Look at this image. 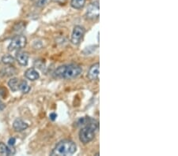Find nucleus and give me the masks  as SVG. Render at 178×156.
<instances>
[{
    "label": "nucleus",
    "instance_id": "obj_1",
    "mask_svg": "<svg viewBox=\"0 0 178 156\" xmlns=\"http://www.w3.org/2000/svg\"><path fill=\"white\" fill-rule=\"evenodd\" d=\"M82 72V67L78 65L71 64L67 66H61L55 71V77L62 79H72L80 75Z\"/></svg>",
    "mask_w": 178,
    "mask_h": 156
},
{
    "label": "nucleus",
    "instance_id": "obj_2",
    "mask_svg": "<svg viewBox=\"0 0 178 156\" xmlns=\"http://www.w3.org/2000/svg\"><path fill=\"white\" fill-rule=\"evenodd\" d=\"M76 150L77 146L75 143L69 139H63L55 145L51 152V155H71L75 153Z\"/></svg>",
    "mask_w": 178,
    "mask_h": 156
},
{
    "label": "nucleus",
    "instance_id": "obj_3",
    "mask_svg": "<svg viewBox=\"0 0 178 156\" xmlns=\"http://www.w3.org/2000/svg\"><path fill=\"white\" fill-rule=\"evenodd\" d=\"M98 128V122L93 120L89 125H85L79 132V139L84 144L92 141L95 137V130Z\"/></svg>",
    "mask_w": 178,
    "mask_h": 156
},
{
    "label": "nucleus",
    "instance_id": "obj_4",
    "mask_svg": "<svg viewBox=\"0 0 178 156\" xmlns=\"http://www.w3.org/2000/svg\"><path fill=\"white\" fill-rule=\"evenodd\" d=\"M27 43V39L25 35H18L12 39L8 46V51H14L16 50H20L26 47Z\"/></svg>",
    "mask_w": 178,
    "mask_h": 156
},
{
    "label": "nucleus",
    "instance_id": "obj_5",
    "mask_svg": "<svg viewBox=\"0 0 178 156\" xmlns=\"http://www.w3.org/2000/svg\"><path fill=\"white\" fill-rule=\"evenodd\" d=\"M85 16L90 20H96L100 16V5L98 1L93 2L89 5Z\"/></svg>",
    "mask_w": 178,
    "mask_h": 156
},
{
    "label": "nucleus",
    "instance_id": "obj_6",
    "mask_svg": "<svg viewBox=\"0 0 178 156\" xmlns=\"http://www.w3.org/2000/svg\"><path fill=\"white\" fill-rule=\"evenodd\" d=\"M85 28L80 25H76L73 29L71 35V42L73 44L78 45L82 40L83 36L85 35Z\"/></svg>",
    "mask_w": 178,
    "mask_h": 156
},
{
    "label": "nucleus",
    "instance_id": "obj_7",
    "mask_svg": "<svg viewBox=\"0 0 178 156\" xmlns=\"http://www.w3.org/2000/svg\"><path fill=\"white\" fill-rule=\"evenodd\" d=\"M99 70H100V64L97 63L93 64L90 68L88 71L87 77L88 78L91 80H96L99 79Z\"/></svg>",
    "mask_w": 178,
    "mask_h": 156
},
{
    "label": "nucleus",
    "instance_id": "obj_8",
    "mask_svg": "<svg viewBox=\"0 0 178 156\" xmlns=\"http://www.w3.org/2000/svg\"><path fill=\"white\" fill-rule=\"evenodd\" d=\"M16 60L21 66H27L28 61V54L26 51H18L16 54Z\"/></svg>",
    "mask_w": 178,
    "mask_h": 156
},
{
    "label": "nucleus",
    "instance_id": "obj_9",
    "mask_svg": "<svg viewBox=\"0 0 178 156\" xmlns=\"http://www.w3.org/2000/svg\"><path fill=\"white\" fill-rule=\"evenodd\" d=\"M28 127V124L20 118H17L13 123V128L16 132H22Z\"/></svg>",
    "mask_w": 178,
    "mask_h": 156
},
{
    "label": "nucleus",
    "instance_id": "obj_10",
    "mask_svg": "<svg viewBox=\"0 0 178 156\" xmlns=\"http://www.w3.org/2000/svg\"><path fill=\"white\" fill-rule=\"evenodd\" d=\"M25 77L28 80L33 81V80H37L38 78L40 77V74H39L37 71L35 69L29 68L25 72Z\"/></svg>",
    "mask_w": 178,
    "mask_h": 156
},
{
    "label": "nucleus",
    "instance_id": "obj_11",
    "mask_svg": "<svg viewBox=\"0 0 178 156\" xmlns=\"http://www.w3.org/2000/svg\"><path fill=\"white\" fill-rule=\"evenodd\" d=\"M15 154V150L8 147L3 143H0V155H11Z\"/></svg>",
    "mask_w": 178,
    "mask_h": 156
},
{
    "label": "nucleus",
    "instance_id": "obj_12",
    "mask_svg": "<svg viewBox=\"0 0 178 156\" xmlns=\"http://www.w3.org/2000/svg\"><path fill=\"white\" fill-rule=\"evenodd\" d=\"M18 90H20L22 93H28L30 91V86L28 84V83L26 80H21L19 81Z\"/></svg>",
    "mask_w": 178,
    "mask_h": 156
},
{
    "label": "nucleus",
    "instance_id": "obj_13",
    "mask_svg": "<svg viewBox=\"0 0 178 156\" xmlns=\"http://www.w3.org/2000/svg\"><path fill=\"white\" fill-rule=\"evenodd\" d=\"M19 80L18 78H11L8 82V86L13 92H17L18 90Z\"/></svg>",
    "mask_w": 178,
    "mask_h": 156
},
{
    "label": "nucleus",
    "instance_id": "obj_14",
    "mask_svg": "<svg viewBox=\"0 0 178 156\" xmlns=\"http://www.w3.org/2000/svg\"><path fill=\"white\" fill-rule=\"evenodd\" d=\"M16 70L12 67H7V68L2 69V70L0 71V77H9V76L14 75L15 73Z\"/></svg>",
    "mask_w": 178,
    "mask_h": 156
},
{
    "label": "nucleus",
    "instance_id": "obj_15",
    "mask_svg": "<svg viewBox=\"0 0 178 156\" xmlns=\"http://www.w3.org/2000/svg\"><path fill=\"white\" fill-rule=\"evenodd\" d=\"M85 3V0H71V6L74 9H82Z\"/></svg>",
    "mask_w": 178,
    "mask_h": 156
},
{
    "label": "nucleus",
    "instance_id": "obj_16",
    "mask_svg": "<svg viewBox=\"0 0 178 156\" xmlns=\"http://www.w3.org/2000/svg\"><path fill=\"white\" fill-rule=\"evenodd\" d=\"M2 61L6 65H11L14 62V58L11 55H4L2 58Z\"/></svg>",
    "mask_w": 178,
    "mask_h": 156
},
{
    "label": "nucleus",
    "instance_id": "obj_17",
    "mask_svg": "<svg viewBox=\"0 0 178 156\" xmlns=\"http://www.w3.org/2000/svg\"><path fill=\"white\" fill-rule=\"evenodd\" d=\"M47 0H37L36 2V6L38 7H42L47 4Z\"/></svg>",
    "mask_w": 178,
    "mask_h": 156
},
{
    "label": "nucleus",
    "instance_id": "obj_18",
    "mask_svg": "<svg viewBox=\"0 0 178 156\" xmlns=\"http://www.w3.org/2000/svg\"><path fill=\"white\" fill-rule=\"evenodd\" d=\"M15 142H16V139H15L14 137H11V138H9V140H8V144H9V146H14Z\"/></svg>",
    "mask_w": 178,
    "mask_h": 156
},
{
    "label": "nucleus",
    "instance_id": "obj_19",
    "mask_svg": "<svg viewBox=\"0 0 178 156\" xmlns=\"http://www.w3.org/2000/svg\"><path fill=\"white\" fill-rule=\"evenodd\" d=\"M6 92H7V90L3 87H0V96L4 97L6 95Z\"/></svg>",
    "mask_w": 178,
    "mask_h": 156
},
{
    "label": "nucleus",
    "instance_id": "obj_20",
    "mask_svg": "<svg viewBox=\"0 0 178 156\" xmlns=\"http://www.w3.org/2000/svg\"><path fill=\"white\" fill-rule=\"evenodd\" d=\"M57 118V114L55 113H50V115H49V118L51 119L52 121H55V119H56Z\"/></svg>",
    "mask_w": 178,
    "mask_h": 156
},
{
    "label": "nucleus",
    "instance_id": "obj_21",
    "mask_svg": "<svg viewBox=\"0 0 178 156\" xmlns=\"http://www.w3.org/2000/svg\"><path fill=\"white\" fill-rule=\"evenodd\" d=\"M55 2H58V3H60V4H63V3H64V2H66V0H54Z\"/></svg>",
    "mask_w": 178,
    "mask_h": 156
},
{
    "label": "nucleus",
    "instance_id": "obj_22",
    "mask_svg": "<svg viewBox=\"0 0 178 156\" xmlns=\"http://www.w3.org/2000/svg\"><path fill=\"white\" fill-rule=\"evenodd\" d=\"M4 107H5L4 104H1V105H0V111L2 110H3V108H4Z\"/></svg>",
    "mask_w": 178,
    "mask_h": 156
}]
</instances>
